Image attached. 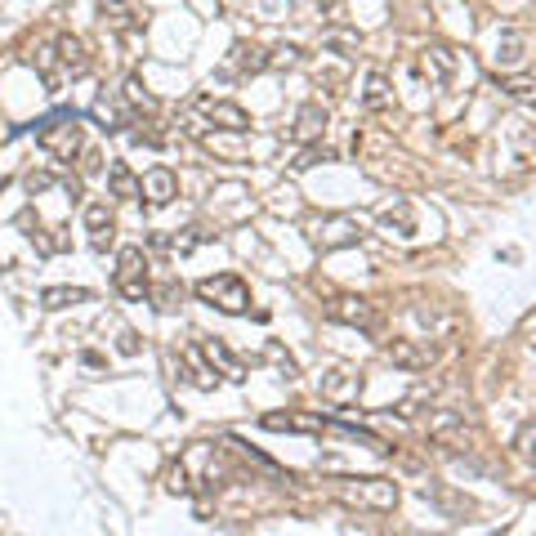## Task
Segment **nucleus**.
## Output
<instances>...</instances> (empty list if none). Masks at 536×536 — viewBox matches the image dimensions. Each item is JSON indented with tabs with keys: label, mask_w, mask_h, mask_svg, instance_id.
<instances>
[{
	"label": "nucleus",
	"mask_w": 536,
	"mask_h": 536,
	"mask_svg": "<svg viewBox=\"0 0 536 536\" xmlns=\"http://www.w3.org/2000/svg\"><path fill=\"white\" fill-rule=\"evenodd\" d=\"M331 496L340 505H349V510H394L398 505V483H389V478H335L331 483Z\"/></svg>",
	"instance_id": "obj_1"
},
{
	"label": "nucleus",
	"mask_w": 536,
	"mask_h": 536,
	"mask_svg": "<svg viewBox=\"0 0 536 536\" xmlns=\"http://www.w3.org/2000/svg\"><path fill=\"white\" fill-rule=\"evenodd\" d=\"M193 295L201 304H210V309H219V313H246L251 309V286H246L237 273L201 277V282L193 286Z\"/></svg>",
	"instance_id": "obj_2"
},
{
	"label": "nucleus",
	"mask_w": 536,
	"mask_h": 536,
	"mask_svg": "<svg viewBox=\"0 0 536 536\" xmlns=\"http://www.w3.org/2000/svg\"><path fill=\"white\" fill-rule=\"evenodd\" d=\"M36 143H41L54 161H72L76 152H81V117H76V112H54V117L36 121Z\"/></svg>",
	"instance_id": "obj_3"
},
{
	"label": "nucleus",
	"mask_w": 536,
	"mask_h": 536,
	"mask_svg": "<svg viewBox=\"0 0 536 536\" xmlns=\"http://www.w3.org/2000/svg\"><path fill=\"white\" fill-rule=\"evenodd\" d=\"M112 282H117V291L126 295V300H148L152 295L148 260H143L139 246H126V251L117 255V273H112Z\"/></svg>",
	"instance_id": "obj_4"
},
{
	"label": "nucleus",
	"mask_w": 536,
	"mask_h": 536,
	"mask_svg": "<svg viewBox=\"0 0 536 536\" xmlns=\"http://www.w3.org/2000/svg\"><path fill=\"white\" fill-rule=\"evenodd\" d=\"M327 318L331 322H344V327H358V331H367V335L380 331L376 309H371L367 300H358V295H335V300L327 304Z\"/></svg>",
	"instance_id": "obj_5"
},
{
	"label": "nucleus",
	"mask_w": 536,
	"mask_h": 536,
	"mask_svg": "<svg viewBox=\"0 0 536 536\" xmlns=\"http://www.w3.org/2000/svg\"><path fill=\"white\" fill-rule=\"evenodd\" d=\"M438 358V349L429 340H394L389 344V362L402 371H429Z\"/></svg>",
	"instance_id": "obj_6"
},
{
	"label": "nucleus",
	"mask_w": 536,
	"mask_h": 536,
	"mask_svg": "<svg viewBox=\"0 0 536 536\" xmlns=\"http://www.w3.org/2000/svg\"><path fill=\"white\" fill-rule=\"evenodd\" d=\"M201 112H206L210 126L228 130V134H246L251 130V112L237 108V103H224V99H201Z\"/></svg>",
	"instance_id": "obj_7"
},
{
	"label": "nucleus",
	"mask_w": 536,
	"mask_h": 536,
	"mask_svg": "<svg viewBox=\"0 0 536 536\" xmlns=\"http://www.w3.org/2000/svg\"><path fill=\"white\" fill-rule=\"evenodd\" d=\"M264 429H273V434H322V429H331V420L322 416H291V411H268V416H260Z\"/></svg>",
	"instance_id": "obj_8"
},
{
	"label": "nucleus",
	"mask_w": 536,
	"mask_h": 536,
	"mask_svg": "<svg viewBox=\"0 0 536 536\" xmlns=\"http://www.w3.org/2000/svg\"><path fill=\"white\" fill-rule=\"evenodd\" d=\"M85 228H90V246H94V251H108L112 237H117V219H112L108 201H94V206H85Z\"/></svg>",
	"instance_id": "obj_9"
},
{
	"label": "nucleus",
	"mask_w": 536,
	"mask_h": 536,
	"mask_svg": "<svg viewBox=\"0 0 536 536\" xmlns=\"http://www.w3.org/2000/svg\"><path fill=\"white\" fill-rule=\"evenodd\" d=\"M143 197H148L152 206H170V201L179 197V179H175V170L152 166L148 175H143Z\"/></svg>",
	"instance_id": "obj_10"
},
{
	"label": "nucleus",
	"mask_w": 536,
	"mask_h": 536,
	"mask_svg": "<svg viewBox=\"0 0 536 536\" xmlns=\"http://www.w3.org/2000/svg\"><path fill=\"white\" fill-rule=\"evenodd\" d=\"M322 130H327V108H322V103H304V108L295 112L291 139L295 143H313V139H322Z\"/></svg>",
	"instance_id": "obj_11"
},
{
	"label": "nucleus",
	"mask_w": 536,
	"mask_h": 536,
	"mask_svg": "<svg viewBox=\"0 0 536 536\" xmlns=\"http://www.w3.org/2000/svg\"><path fill=\"white\" fill-rule=\"evenodd\" d=\"M197 353L210 362V371L219 367V376H224V380H242V362L233 358V349H228L224 340H201V344H197Z\"/></svg>",
	"instance_id": "obj_12"
},
{
	"label": "nucleus",
	"mask_w": 536,
	"mask_h": 536,
	"mask_svg": "<svg viewBox=\"0 0 536 536\" xmlns=\"http://www.w3.org/2000/svg\"><path fill=\"white\" fill-rule=\"evenodd\" d=\"M108 193L117 201H139L143 197V179L134 175L126 161H112V166H108Z\"/></svg>",
	"instance_id": "obj_13"
},
{
	"label": "nucleus",
	"mask_w": 536,
	"mask_h": 536,
	"mask_svg": "<svg viewBox=\"0 0 536 536\" xmlns=\"http://www.w3.org/2000/svg\"><path fill=\"white\" fill-rule=\"evenodd\" d=\"M54 59H59L72 76H85V72H90V54H85V41H81V36H67V32H63L59 41H54Z\"/></svg>",
	"instance_id": "obj_14"
},
{
	"label": "nucleus",
	"mask_w": 536,
	"mask_h": 536,
	"mask_svg": "<svg viewBox=\"0 0 536 536\" xmlns=\"http://www.w3.org/2000/svg\"><path fill=\"white\" fill-rule=\"evenodd\" d=\"M452 72H456V59L443 50V45H434V50L420 54V76H429L434 85H447L452 81Z\"/></svg>",
	"instance_id": "obj_15"
},
{
	"label": "nucleus",
	"mask_w": 536,
	"mask_h": 536,
	"mask_svg": "<svg viewBox=\"0 0 536 536\" xmlns=\"http://www.w3.org/2000/svg\"><path fill=\"white\" fill-rule=\"evenodd\" d=\"M362 108H367V112L394 108V90H389V76L385 72H367V85H362Z\"/></svg>",
	"instance_id": "obj_16"
},
{
	"label": "nucleus",
	"mask_w": 536,
	"mask_h": 536,
	"mask_svg": "<svg viewBox=\"0 0 536 536\" xmlns=\"http://www.w3.org/2000/svg\"><path fill=\"white\" fill-rule=\"evenodd\" d=\"M322 50L340 54V59H353V54L362 50V36L353 32V27H327V32H322Z\"/></svg>",
	"instance_id": "obj_17"
},
{
	"label": "nucleus",
	"mask_w": 536,
	"mask_h": 536,
	"mask_svg": "<svg viewBox=\"0 0 536 536\" xmlns=\"http://www.w3.org/2000/svg\"><path fill=\"white\" fill-rule=\"evenodd\" d=\"M318 242H322V251H331V246H353L358 242V224H353V219H327V224L318 228Z\"/></svg>",
	"instance_id": "obj_18"
},
{
	"label": "nucleus",
	"mask_w": 536,
	"mask_h": 536,
	"mask_svg": "<svg viewBox=\"0 0 536 536\" xmlns=\"http://www.w3.org/2000/svg\"><path fill=\"white\" fill-rule=\"evenodd\" d=\"M501 94L510 103H519V108H536V76L519 72V76H505L501 81Z\"/></svg>",
	"instance_id": "obj_19"
},
{
	"label": "nucleus",
	"mask_w": 536,
	"mask_h": 536,
	"mask_svg": "<svg viewBox=\"0 0 536 536\" xmlns=\"http://www.w3.org/2000/svg\"><path fill=\"white\" fill-rule=\"evenodd\" d=\"M85 300H90V291H85V286H45V291H41L45 309H67V304H85Z\"/></svg>",
	"instance_id": "obj_20"
},
{
	"label": "nucleus",
	"mask_w": 536,
	"mask_h": 536,
	"mask_svg": "<svg viewBox=\"0 0 536 536\" xmlns=\"http://www.w3.org/2000/svg\"><path fill=\"white\" fill-rule=\"evenodd\" d=\"M268 63H273V59H268L260 45H246V41L233 45V72H242V76H246V72H264Z\"/></svg>",
	"instance_id": "obj_21"
},
{
	"label": "nucleus",
	"mask_w": 536,
	"mask_h": 536,
	"mask_svg": "<svg viewBox=\"0 0 536 536\" xmlns=\"http://www.w3.org/2000/svg\"><path fill=\"white\" fill-rule=\"evenodd\" d=\"M99 14H103V23H112L117 32H134V9H130V0H103Z\"/></svg>",
	"instance_id": "obj_22"
},
{
	"label": "nucleus",
	"mask_w": 536,
	"mask_h": 536,
	"mask_svg": "<svg viewBox=\"0 0 536 536\" xmlns=\"http://www.w3.org/2000/svg\"><path fill=\"white\" fill-rule=\"evenodd\" d=\"M121 99H126L134 112H148V117H152V112H157V99H152V94L143 90V81H139V76H130V81H126V90H121Z\"/></svg>",
	"instance_id": "obj_23"
},
{
	"label": "nucleus",
	"mask_w": 536,
	"mask_h": 536,
	"mask_svg": "<svg viewBox=\"0 0 536 536\" xmlns=\"http://www.w3.org/2000/svg\"><path fill=\"white\" fill-rule=\"evenodd\" d=\"M322 389H327V398H344V394H358L362 380L349 376V371H331V376L322 380Z\"/></svg>",
	"instance_id": "obj_24"
},
{
	"label": "nucleus",
	"mask_w": 536,
	"mask_h": 536,
	"mask_svg": "<svg viewBox=\"0 0 536 536\" xmlns=\"http://www.w3.org/2000/svg\"><path fill=\"white\" fill-rule=\"evenodd\" d=\"M152 242H157V246H166V251H179V255H188V251H193L197 242H206V233H197V228H188L184 237H166V233H157V237H152Z\"/></svg>",
	"instance_id": "obj_25"
},
{
	"label": "nucleus",
	"mask_w": 536,
	"mask_h": 536,
	"mask_svg": "<svg viewBox=\"0 0 536 536\" xmlns=\"http://www.w3.org/2000/svg\"><path fill=\"white\" fill-rule=\"evenodd\" d=\"M380 224H385V228H398V237H411V210H407V206H389L385 215H380Z\"/></svg>",
	"instance_id": "obj_26"
},
{
	"label": "nucleus",
	"mask_w": 536,
	"mask_h": 536,
	"mask_svg": "<svg viewBox=\"0 0 536 536\" xmlns=\"http://www.w3.org/2000/svg\"><path fill=\"white\" fill-rule=\"evenodd\" d=\"M514 447H519V456L536 469V425H523V429H519V438H514Z\"/></svg>",
	"instance_id": "obj_27"
},
{
	"label": "nucleus",
	"mask_w": 536,
	"mask_h": 536,
	"mask_svg": "<svg viewBox=\"0 0 536 536\" xmlns=\"http://www.w3.org/2000/svg\"><path fill=\"white\" fill-rule=\"evenodd\" d=\"M318 161H331V152H327V148H304L300 157L291 161V170H313Z\"/></svg>",
	"instance_id": "obj_28"
},
{
	"label": "nucleus",
	"mask_w": 536,
	"mask_h": 536,
	"mask_svg": "<svg viewBox=\"0 0 536 536\" xmlns=\"http://www.w3.org/2000/svg\"><path fill=\"white\" fill-rule=\"evenodd\" d=\"M94 117H99L103 121V130H121V112L117 108H108V103H94Z\"/></svg>",
	"instance_id": "obj_29"
},
{
	"label": "nucleus",
	"mask_w": 536,
	"mask_h": 536,
	"mask_svg": "<svg viewBox=\"0 0 536 536\" xmlns=\"http://www.w3.org/2000/svg\"><path fill=\"white\" fill-rule=\"evenodd\" d=\"M166 487H170V492H179V496H184V492H188V469H184V465H175V469H170V474H166Z\"/></svg>",
	"instance_id": "obj_30"
},
{
	"label": "nucleus",
	"mask_w": 536,
	"mask_h": 536,
	"mask_svg": "<svg viewBox=\"0 0 536 536\" xmlns=\"http://www.w3.org/2000/svg\"><path fill=\"white\" fill-rule=\"evenodd\" d=\"M94 170H99V152H85V157H81V175H94Z\"/></svg>",
	"instance_id": "obj_31"
},
{
	"label": "nucleus",
	"mask_w": 536,
	"mask_h": 536,
	"mask_svg": "<svg viewBox=\"0 0 536 536\" xmlns=\"http://www.w3.org/2000/svg\"><path fill=\"white\" fill-rule=\"evenodd\" d=\"M121 353H139V340H134V331H121Z\"/></svg>",
	"instance_id": "obj_32"
}]
</instances>
